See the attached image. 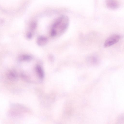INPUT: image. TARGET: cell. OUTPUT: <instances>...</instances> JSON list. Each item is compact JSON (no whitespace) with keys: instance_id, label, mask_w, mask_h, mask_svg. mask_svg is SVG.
I'll use <instances>...</instances> for the list:
<instances>
[{"instance_id":"obj_1","label":"cell","mask_w":124,"mask_h":124,"mask_svg":"<svg viewBox=\"0 0 124 124\" xmlns=\"http://www.w3.org/2000/svg\"><path fill=\"white\" fill-rule=\"evenodd\" d=\"M69 20L66 16H62L58 18L51 29V35L53 37L59 36L66 31L69 25Z\"/></svg>"},{"instance_id":"obj_2","label":"cell","mask_w":124,"mask_h":124,"mask_svg":"<svg viewBox=\"0 0 124 124\" xmlns=\"http://www.w3.org/2000/svg\"><path fill=\"white\" fill-rule=\"evenodd\" d=\"M121 38L118 34H114L108 37L104 42L103 46L105 47L110 46L118 42Z\"/></svg>"},{"instance_id":"obj_3","label":"cell","mask_w":124,"mask_h":124,"mask_svg":"<svg viewBox=\"0 0 124 124\" xmlns=\"http://www.w3.org/2000/svg\"><path fill=\"white\" fill-rule=\"evenodd\" d=\"M105 4L108 8L111 9H117L120 6L119 2L116 0H107L106 1Z\"/></svg>"},{"instance_id":"obj_4","label":"cell","mask_w":124,"mask_h":124,"mask_svg":"<svg viewBox=\"0 0 124 124\" xmlns=\"http://www.w3.org/2000/svg\"><path fill=\"white\" fill-rule=\"evenodd\" d=\"M6 76L7 78L11 81H16L17 80L18 75L14 70H11L8 71Z\"/></svg>"},{"instance_id":"obj_5","label":"cell","mask_w":124,"mask_h":124,"mask_svg":"<svg viewBox=\"0 0 124 124\" xmlns=\"http://www.w3.org/2000/svg\"><path fill=\"white\" fill-rule=\"evenodd\" d=\"M47 39L46 37L42 36L39 37L37 39V43L40 46H43L46 44L47 42Z\"/></svg>"},{"instance_id":"obj_6","label":"cell","mask_w":124,"mask_h":124,"mask_svg":"<svg viewBox=\"0 0 124 124\" xmlns=\"http://www.w3.org/2000/svg\"><path fill=\"white\" fill-rule=\"evenodd\" d=\"M36 70L39 77L41 78H43L44 74L43 71L41 67L39 65H37L36 67Z\"/></svg>"},{"instance_id":"obj_7","label":"cell","mask_w":124,"mask_h":124,"mask_svg":"<svg viewBox=\"0 0 124 124\" xmlns=\"http://www.w3.org/2000/svg\"><path fill=\"white\" fill-rule=\"evenodd\" d=\"M31 58V57L28 55H23L20 56L18 57V60L20 61H28Z\"/></svg>"}]
</instances>
